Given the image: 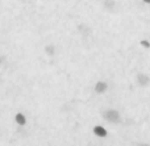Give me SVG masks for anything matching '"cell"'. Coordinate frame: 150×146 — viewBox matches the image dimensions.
<instances>
[{
    "mask_svg": "<svg viewBox=\"0 0 150 146\" xmlns=\"http://www.w3.org/2000/svg\"><path fill=\"white\" fill-rule=\"evenodd\" d=\"M103 118L105 121L111 124H119L121 121V116H120V112L117 109H113V108H109V109H105L103 113H101Z\"/></svg>",
    "mask_w": 150,
    "mask_h": 146,
    "instance_id": "6da1fadb",
    "label": "cell"
},
{
    "mask_svg": "<svg viewBox=\"0 0 150 146\" xmlns=\"http://www.w3.org/2000/svg\"><path fill=\"white\" fill-rule=\"evenodd\" d=\"M136 82H137V84L140 87H148L150 84V76L148 74H137V76H136Z\"/></svg>",
    "mask_w": 150,
    "mask_h": 146,
    "instance_id": "7a4b0ae2",
    "label": "cell"
},
{
    "mask_svg": "<svg viewBox=\"0 0 150 146\" xmlns=\"http://www.w3.org/2000/svg\"><path fill=\"white\" fill-rule=\"evenodd\" d=\"M92 132H93V134H95L96 137H99V138H105V137L108 136V132H107V129L104 128V126H101V125L93 126Z\"/></svg>",
    "mask_w": 150,
    "mask_h": 146,
    "instance_id": "3957f363",
    "label": "cell"
},
{
    "mask_svg": "<svg viewBox=\"0 0 150 146\" xmlns=\"http://www.w3.org/2000/svg\"><path fill=\"white\" fill-rule=\"evenodd\" d=\"M93 90H95L96 94L101 95V94H104V92H107V90H108V84H107L105 82H103V80H99L98 83L95 84Z\"/></svg>",
    "mask_w": 150,
    "mask_h": 146,
    "instance_id": "277c9868",
    "label": "cell"
},
{
    "mask_svg": "<svg viewBox=\"0 0 150 146\" xmlns=\"http://www.w3.org/2000/svg\"><path fill=\"white\" fill-rule=\"evenodd\" d=\"M140 45L142 47H145V49H150V42L148 41V39H141L140 41Z\"/></svg>",
    "mask_w": 150,
    "mask_h": 146,
    "instance_id": "5b68a950",
    "label": "cell"
},
{
    "mask_svg": "<svg viewBox=\"0 0 150 146\" xmlns=\"http://www.w3.org/2000/svg\"><path fill=\"white\" fill-rule=\"evenodd\" d=\"M46 53H49L50 55H53L54 54V46H53V45H49V46H46Z\"/></svg>",
    "mask_w": 150,
    "mask_h": 146,
    "instance_id": "8992f818",
    "label": "cell"
},
{
    "mask_svg": "<svg viewBox=\"0 0 150 146\" xmlns=\"http://www.w3.org/2000/svg\"><path fill=\"white\" fill-rule=\"evenodd\" d=\"M16 121H17L18 124H25V120H24V117L21 115H17L16 116Z\"/></svg>",
    "mask_w": 150,
    "mask_h": 146,
    "instance_id": "52a82bcc",
    "label": "cell"
},
{
    "mask_svg": "<svg viewBox=\"0 0 150 146\" xmlns=\"http://www.w3.org/2000/svg\"><path fill=\"white\" fill-rule=\"evenodd\" d=\"M137 146H150V145L146 144V142H140V144H137Z\"/></svg>",
    "mask_w": 150,
    "mask_h": 146,
    "instance_id": "ba28073f",
    "label": "cell"
},
{
    "mask_svg": "<svg viewBox=\"0 0 150 146\" xmlns=\"http://www.w3.org/2000/svg\"><path fill=\"white\" fill-rule=\"evenodd\" d=\"M144 3H146V4H150V0H142Z\"/></svg>",
    "mask_w": 150,
    "mask_h": 146,
    "instance_id": "9c48e42d",
    "label": "cell"
}]
</instances>
